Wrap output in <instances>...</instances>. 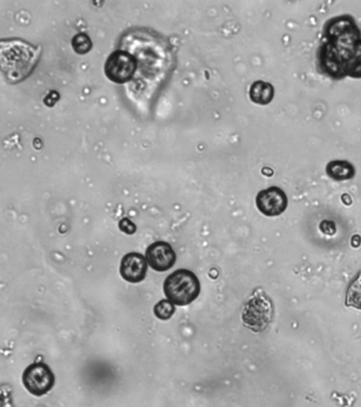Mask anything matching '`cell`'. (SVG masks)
I'll return each instance as SVG.
<instances>
[{
	"instance_id": "obj_15",
	"label": "cell",
	"mask_w": 361,
	"mask_h": 407,
	"mask_svg": "<svg viewBox=\"0 0 361 407\" xmlns=\"http://www.w3.org/2000/svg\"><path fill=\"white\" fill-rule=\"evenodd\" d=\"M119 229L122 233H126V235H134L137 231V226L135 225L134 222L131 221L127 217H124V219L119 222Z\"/></svg>"
},
{
	"instance_id": "obj_12",
	"label": "cell",
	"mask_w": 361,
	"mask_h": 407,
	"mask_svg": "<svg viewBox=\"0 0 361 407\" xmlns=\"http://www.w3.org/2000/svg\"><path fill=\"white\" fill-rule=\"evenodd\" d=\"M346 306L361 310V271L355 276L346 292Z\"/></svg>"
},
{
	"instance_id": "obj_4",
	"label": "cell",
	"mask_w": 361,
	"mask_h": 407,
	"mask_svg": "<svg viewBox=\"0 0 361 407\" xmlns=\"http://www.w3.org/2000/svg\"><path fill=\"white\" fill-rule=\"evenodd\" d=\"M163 291L169 301L179 307H185L199 297L201 283L193 272L177 269L167 276L163 284Z\"/></svg>"
},
{
	"instance_id": "obj_5",
	"label": "cell",
	"mask_w": 361,
	"mask_h": 407,
	"mask_svg": "<svg viewBox=\"0 0 361 407\" xmlns=\"http://www.w3.org/2000/svg\"><path fill=\"white\" fill-rule=\"evenodd\" d=\"M137 70V60L134 56L123 50L112 52L104 66L108 80L114 83L125 84L134 78Z\"/></svg>"
},
{
	"instance_id": "obj_6",
	"label": "cell",
	"mask_w": 361,
	"mask_h": 407,
	"mask_svg": "<svg viewBox=\"0 0 361 407\" xmlns=\"http://www.w3.org/2000/svg\"><path fill=\"white\" fill-rule=\"evenodd\" d=\"M26 390L34 396L42 397L53 388L54 376L48 365L34 363L26 368L23 374Z\"/></svg>"
},
{
	"instance_id": "obj_14",
	"label": "cell",
	"mask_w": 361,
	"mask_h": 407,
	"mask_svg": "<svg viewBox=\"0 0 361 407\" xmlns=\"http://www.w3.org/2000/svg\"><path fill=\"white\" fill-rule=\"evenodd\" d=\"M175 313V304L169 299L159 301L154 307V314L158 319L167 320Z\"/></svg>"
},
{
	"instance_id": "obj_3",
	"label": "cell",
	"mask_w": 361,
	"mask_h": 407,
	"mask_svg": "<svg viewBox=\"0 0 361 407\" xmlns=\"http://www.w3.org/2000/svg\"><path fill=\"white\" fill-rule=\"evenodd\" d=\"M274 316L271 298L261 288L254 290L242 312L244 326L254 333H263L269 328Z\"/></svg>"
},
{
	"instance_id": "obj_9",
	"label": "cell",
	"mask_w": 361,
	"mask_h": 407,
	"mask_svg": "<svg viewBox=\"0 0 361 407\" xmlns=\"http://www.w3.org/2000/svg\"><path fill=\"white\" fill-rule=\"evenodd\" d=\"M147 261L139 253H130L121 260L120 275L130 283H140L146 277Z\"/></svg>"
},
{
	"instance_id": "obj_13",
	"label": "cell",
	"mask_w": 361,
	"mask_h": 407,
	"mask_svg": "<svg viewBox=\"0 0 361 407\" xmlns=\"http://www.w3.org/2000/svg\"><path fill=\"white\" fill-rule=\"evenodd\" d=\"M72 48L78 54H86L92 50V38L86 33H78L72 40Z\"/></svg>"
},
{
	"instance_id": "obj_11",
	"label": "cell",
	"mask_w": 361,
	"mask_h": 407,
	"mask_svg": "<svg viewBox=\"0 0 361 407\" xmlns=\"http://www.w3.org/2000/svg\"><path fill=\"white\" fill-rule=\"evenodd\" d=\"M326 173L335 181H349L355 176V168L346 160H333L326 166Z\"/></svg>"
},
{
	"instance_id": "obj_2",
	"label": "cell",
	"mask_w": 361,
	"mask_h": 407,
	"mask_svg": "<svg viewBox=\"0 0 361 407\" xmlns=\"http://www.w3.org/2000/svg\"><path fill=\"white\" fill-rule=\"evenodd\" d=\"M8 43L1 42V66L6 78L15 83L31 74L40 51L24 40H10Z\"/></svg>"
},
{
	"instance_id": "obj_1",
	"label": "cell",
	"mask_w": 361,
	"mask_h": 407,
	"mask_svg": "<svg viewBox=\"0 0 361 407\" xmlns=\"http://www.w3.org/2000/svg\"><path fill=\"white\" fill-rule=\"evenodd\" d=\"M326 42L317 58L322 74L332 78H361V32L352 16H337L326 24Z\"/></svg>"
},
{
	"instance_id": "obj_10",
	"label": "cell",
	"mask_w": 361,
	"mask_h": 407,
	"mask_svg": "<svg viewBox=\"0 0 361 407\" xmlns=\"http://www.w3.org/2000/svg\"><path fill=\"white\" fill-rule=\"evenodd\" d=\"M249 97L253 103L267 106L274 98V86L264 81H255L250 88Z\"/></svg>"
},
{
	"instance_id": "obj_8",
	"label": "cell",
	"mask_w": 361,
	"mask_h": 407,
	"mask_svg": "<svg viewBox=\"0 0 361 407\" xmlns=\"http://www.w3.org/2000/svg\"><path fill=\"white\" fill-rule=\"evenodd\" d=\"M147 263L154 271L167 272L172 269L176 262V254L167 242L158 241L151 244L145 253Z\"/></svg>"
},
{
	"instance_id": "obj_7",
	"label": "cell",
	"mask_w": 361,
	"mask_h": 407,
	"mask_svg": "<svg viewBox=\"0 0 361 407\" xmlns=\"http://www.w3.org/2000/svg\"><path fill=\"white\" fill-rule=\"evenodd\" d=\"M258 209L266 217H278L287 209L286 193L279 187H269L258 193L255 199Z\"/></svg>"
}]
</instances>
